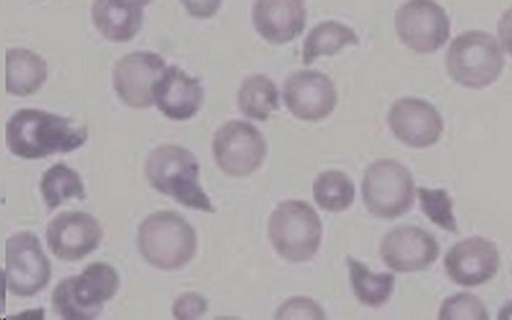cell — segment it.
<instances>
[{
  "label": "cell",
  "mask_w": 512,
  "mask_h": 320,
  "mask_svg": "<svg viewBox=\"0 0 512 320\" xmlns=\"http://www.w3.org/2000/svg\"><path fill=\"white\" fill-rule=\"evenodd\" d=\"M208 303L201 294L186 292L175 300L172 306V314L177 320L201 319L207 313Z\"/></svg>",
  "instance_id": "obj_29"
},
{
  "label": "cell",
  "mask_w": 512,
  "mask_h": 320,
  "mask_svg": "<svg viewBox=\"0 0 512 320\" xmlns=\"http://www.w3.org/2000/svg\"><path fill=\"white\" fill-rule=\"evenodd\" d=\"M268 235L282 259L292 264H303L319 253L322 221L308 202L284 201L271 213Z\"/></svg>",
  "instance_id": "obj_6"
},
{
  "label": "cell",
  "mask_w": 512,
  "mask_h": 320,
  "mask_svg": "<svg viewBox=\"0 0 512 320\" xmlns=\"http://www.w3.org/2000/svg\"><path fill=\"white\" fill-rule=\"evenodd\" d=\"M282 95L290 114L305 122L327 119L338 105L333 81L320 71H295L284 82Z\"/></svg>",
  "instance_id": "obj_11"
},
{
  "label": "cell",
  "mask_w": 512,
  "mask_h": 320,
  "mask_svg": "<svg viewBox=\"0 0 512 320\" xmlns=\"http://www.w3.org/2000/svg\"><path fill=\"white\" fill-rule=\"evenodd\" d=\"M498 320H512V300L500 309Z\"/></svg>",
  "instance_id": "obj_32"
},
{
  "label": "cell",
  "mask_w": 512,
  "mask_h": 320,
  "mask_svg": "<svg viewBox=\"0 0 512 320\" xmlns=\"http://www.w3.org/2000/svg\"><path fill=\"white\" fill-rule=\"evenodd\" d=\"M388 125L402 144L427 149L442 138L445 122L438 109L421 98H402L391 106Z\"/></svg>",
  "instance_id": "obj_13"
},
{
  "label": "cell",
  "mask_w": 512,
  "mask_h": 320,
  "mask_svg": "<svg viewBox=\"0 0 512 320\" xmlns=\"http://www.w3.org/2000/svg\"><path fill=\"white\" fill-rule=\"evenodd\" d=\"M145 177L158 193L179 204L205 213H215L212 199L199 183V161L193 152L175 144L156 147L145 160Z\"/></svg>",
  "instance_id": "obj_2"
},
{
  "label": "cell",
  "mask_w": 512,
  "mask_h": 320,
  "mask_svg": "<svg viewBox=\"0 0 512 320\" xmlns=\"http://www.w3.org/2000/svg\"><path fill=\"white\" fill-rule=\"evenodd\" d=\"M48 79V64L34 51L12 48L7 51V92L15 97L35 94Z\"/></svg>",
  "instance_id": "obj_20"
},
{
  "label": "cell",
  "mask_w": 512,
  "mask_h": 320,
  "mask_svg": "<svg viewBox=\"0 0 512 320\" xmlns=\"http://www.w3.org/2000/svg\"><path fill=\"white\" fill-rule=\"evenodd\" d=\"M489 317L483 300L470 292L451 295L438 311L440 320H487Z\"/></svg>",
  "instance_id": "obj_27"
},
{
  "label": "cell",
  "mask_w": 512,
  "mask_h": 320,
  "mask_svg": "<svg viewBox=\"0 0 512 320\" xmlns=\"http://www.w3.org/2000/svg\"><path fill=\"white\" fill-rule=\"evenodd\" d=\"M153 100L167 119L183 122L196 116L201 109L204 89L199 79L182 68L167 67L153 87Z\"/></svg>",
  "instance_id": "obj_17"
},
{
  "label": "cell",
  "mask_w": 512,
  "mask_h": 320,
  "mask_svg": "<svg viewBox=\"0 0 512 320\" xmlns=\"http://www.w3.org/2000/svg\"><path fill=\"white\" fill-rule=\"evenodd\" d=\"M5 284L16 297H34L51 280V264L32 232H19L5 246Z\"/></svg>",
  "instance_id": "obj_9"
},
{
  "label": "cell",
  "mask_w": 512,
  "mask_h": 320,
  "mask_svg": "<svg viewBox=\"0 0 512 320\" xmlns=\"http://www.w3.org/2000/svg\"><path fill=\"white\" fill-rule=\"evenodd\" d=\"M386 267L396 273L423 272L437 262L440 246L434 235L415 226L396 227L380 245Z\"/></svg>",
  "instance_id": "obj_15"
},
{
  "label": "cell",
  "mask_w": 512,
  "mask_h": 320,
  "mask_svg": "<svg viewBox=\"0 0 512 320\" xmlns=\"http://www.w3.org/2000/svg\"><path fill=\"white\" fill-rule=\"evenodd\" d=\"M160 54L138 51L122 57L114 68L117 97L134 109H147L155 103L153 87L166 71Z\"/></svg>",
  "instance_id": "obj_12"
},
{
  "label": "cell",
  "mask_w": 512,
  "mask_h": 320,
  "mask_svg": "<svg viewBox=\"0 0 512 320\" xmlns=\"http://www.w3.org/2000/svg\"><path fill=\"white\" fill-rule=\"evenodd\" d=\"M213 155L224 174L242 179L262 166L267 157V142L251 123L231 120L216 131Z\"/></svg>",
  "instance_id": "obj_8"
},
{
  "label": "cell",
  "mask_w": 512,
  "mask_h": 320,
  "mask_svg": "<svg viewBox=\"0 0 512 320\" xmlns=\"http://www.w3.org/2000/svg\"><path fill=\"white\" fill-rule=\"evenodd\" d=\"M7 147L15 157L38 160L84 146L87 128L70 117L40 109L16 111L7 123Z\"/></svg>",
  "instance_id": "obj_1"
},
{
  "label": "cell",
  "mask_w": 512,
  "mask_h": 320,
  "mask_svg": "<svg viewBox=\"0 0 512 320\" xmlns=\"http://www.w3.org/2000/svg\"><path fill=\"white\" fill-rule=\"evenodd\" d=\"M421 209L424 215L448 232H457V221L453 213V199L449 198L446 190H429V188H418Z\"/></svg>",
  "instance_id": "obj_26"
},
{
  "label": "cell",
  "mask_w": 512,
  "mask_h": 320,
  "mask_svg": "<svg viewBox=\"0 0 512 320\" xmlns=\"http://www.w3.org/2000/svg\"><path fill=\"white\" fill-rule=\"evenodd\" d=\"M182 4L193 18L207 19L216 15L223 0H182Z\"/></svg>",
  "instance_id": "obj_30"
},
{
  "label": "cell",
  "mask_w": 512,
  "mask_h": 320,
  "mask_svg": "<svg viewBox=\"0 0 512 320\" xmlns=\"http://www.w3.org/2000/svg\"><path fill=\"white\" fill-rule=\"evenodd\" d=\"M41 196L45 199L49 210H56L68 199H86V188L81 175L67 164L59 163L52 166L43 175L40 183Z\"/></svg>",
  "instance_id": "obj_24"
},
{
  "label": "cell",
  "mask_w": 512,
  "mask_h": 320,
  "mask_svg": "<svg viewBox=\"0 0 512 320\" xmlns=\"http://www.w3.org/2000/svg\"><path fill=\"white\" fill-rule=\"evenodd\" d=\"M238 108L248 119L265 122L279 108L275 82L265 75H253L243 81L238 90Z\"/></svg>",
  "instance_id": "obj_23"
},
{
  "label": "cell",
  "mask_w": 512,
  "mask_h": 320,
  "mask_svg": "<svg viewBox=\"0 0 512 320\" xmlns=\"http://www.w3.org/2000/svg\"><path fill=\"white\" fill-rule=\"evenodd\" d=\"M399 40L416 54H432L446 45L451 21L434 0H407L396 13Z\"/></svg>",
  "instance_id": "obj_10"
},
{
  "label": "cell",
  "mask_w": 512,
  "mask_h": 320,
  "mask_svg": "<svg viewBox=\"0 0 512 320\" xmlns=\"http://www.w3.org/2000/svg\"><path fill=\"white\" fill-rule=\"evenodd\" d=\"M152 0H95L92 21L106 40L127 43L144 24V8Z\"/></svg>",
  "instance_id": "obj_19"
},
{
  "label": "cell",
  "mask_w": 512,
  "mask_h": 320,
  "mask_svg": "<svg viewBox=\"0 0 512 320\" xmlns=\"http://www.w3.org/2000/svg\"><path fill=\"white\" fill-rule=\"evenodd\" d=\"M119 287L116 268L104 262H93L81 275L70 276L54 289L52 305L65 320L97 319L104 303L114 298Z\"/></svg>",
  "instance_id": "obj_5"
},
{
  "label": "cell",
  "mask_w": 512,
  "mask_h": 320,
  "mask_svg": "<svg viewBox=\"0 0 512 320\" xmlns=\"http://www.w3.org/2000/svg\"><path fill=\"white\" fill-rule=\"evenodd\" d=\"M349 45H360L355 30L338 21H323L309 32L303 46V64L311 65L319 57L334 56Z\"/></svg>",
  "instance_id": "obj_21"
},
{
  "label": "cell",
  "mask_w": 512,
  "mask_h": 320,
  "mask_svg": "<svg viewBox=\"0 0 512 320\" xmlns=\"http://www.w3.org/2000/svg\"><path fill=\"white\" fill-rule=\"evenodd\" d=\"M303 0H256L253 10L257 34L273 45H284L303 34L306 27Z\"/></svg>",
  "instance_id": "obj_18"
},
{
  "label": "cell",
  "mask_w": 512,
  "mask_h": 320,
  "mask_svg": "<svg viewBox=\"0 0 512 320\" xmlns=\"http://www.w3.org/2000/svg\"><path fill=\"white\" fill-rule=\"evenodd\" d=\"M363 201L366 209L380 220H396L415 202V180L401 161H374L364 172Z\"/></svg>",
  "instance_id": "obj_7"
},
{
  "label": "cell",
  "mask_w": 512,
  "mask_h": 320,
  "mask_svg": "<svg viewBox=\"0 0 512 320\" xmlns=\"http://www.w3.org/2000/svg\"><path fill=\"white\" fill-rule=\"evenodd\" d=\"M138 246L144 261L158 270L174 272L193 261L197 235L179 213L155 212L142 221Z\"/></svg>",
  "instance_id": "obj_3"
},
{
  "label": "cell",
  "mask_w": 512,
  "mask_h": 320,
  "mask_svg": "<svg viewBox=\"0 0 512 320\" xmlns=\"http://www.w3.org/2000/svg\"><path fill=\"white\" fill-rule=\"evenodd\" d=\"M350 284L358 302L369 308H380L390 300L396 286V276L391 273H372L366 265L347 257Z\"/></svg>",
  "instance_id": "obj_22"
},
{
  "label": "cell",
  "mask_w": 512,
  "mask_h": 320,
  "mask_svg": "<svg viewBox=\"0 0 512 320\" xmlns=\"http://www.w3.org/2000/svg\"><path fill=\"white\" fill-rule=\"evenodd\" d=\"M275 319H309L323 320L327 319V314L323 311L322 306L308 297L289 298L287 302L282 303L276 311Z\"/></svg>",
  "instance_id": "obj_28"
},
{
  "label": "cell",
  "mask_w": 512,
  "mask_h": 320,
  "mask_svg": "<svg viewBox=\"0 0 512 320\" xmlns=\"http://www.w3.org/2000/svg\"><path fill=\"white\" fill-rule=\"evenodd\" d=\"M446 68L459 86L486 89L503 73L505 54L497 38L483 30H468L449 46Z\"/></svg>",
  "instance_id": "obj_4"
},
{
  "label": "cell",
  "mask_w": 512,
  "mask_h": 320,
  "mask_svg": "<svg viewBox=\"0 0 512 320\" xmlns=\"http://www.w3.org/2000/svg\"><path fill=\"white\" fill-rule=\"evenodd\" d=\"M312 194L325 212H346L355 201V185L346 172L325 171L314 180Z\"/></svg>",
  "instance_id": "obj_25"
},
{
  "label": "cell",
  "mask_w": 512,
  "mask_h": 320,
  "mask_svg": "<svg viewBox=\"0 0 512 320\" xmlns=\"http://www.w3.org/2000/svg\"><path fill=\"white\" fill-rule=\"evenodd\" d=\"M103 229L97 218L86 212H64L49 223V250L62 261L78 262L100 246Z\"/></svg>",
  "instance_id": "obj_14"
},
{
  "label": "cell",
  "mask_w": 512,
  "mask_h": 320,
  "mask_svg": "<svg viewBox=\"0 0 512 320\" xmlns=\"http://www.w3.org/2000/svg\"><path fill=\"white\" fill-rule=\"evenodd\" d=\"M498 268L497 245L484 237L461 240L445 256L446 273L457 286H483L497 275Z\"/></svg>",
  "instance_id": "obj_16"
},
{
  "label": "cell",
  "mask_w": 512,
  "mask_h": 320,
  "mask_svg": "<svg viewBox=\"0 0 512 320\" xmlns=\"http://www.w3.org/2000/svg\"><path fill=\"white\" fill-rule=\"evenodd\" d=\"M498 38L503 51L512 57V7L498 21Z\"/></svg>",
  "instance_id": "obj_31"
}]
</instances>
